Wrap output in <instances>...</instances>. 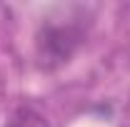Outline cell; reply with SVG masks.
Returning a JSON list of instances; mask_svg holds the SVG:
<instances>
[{
  "label": "cell",
  "mask_w": 130,
  "mask_h": 127,
  "mask_svg": "<svg viewBox=\"0 0 130 127\" xmlns=\"http://www.w3.org/2000/svg\"><path fill=\"white\" fill-rule=\"evenodd\" d=\"M78 45V32L70 28H48L40 35V50L43 55H48L50 60L63 62L70 57V52Z\"/></svg>",
  "instance_id": "6da1fadb"
},
{
  "label": "cell",
  "mask_w": 130,
  "mask_h": 127,
  "mask_svg": "<svg viewBox=\"0 0 130 127\" xmlns=\"http://www.w3.org/2000/svg\"><path fill=\"white\" fill-rule=\"evenodd\" d=\"M8 127H50L45 122V117L40 115V112L35 110H18L13 117H10V122Z\"/></svg>",
  "instance_id": "7a4b0ae2"
},
{
  "label": "cell",
  "mask_w": 130,
  "mask_h": 127,
  "mask_svg": "<svg viewBox=\"0 0 130 127\" xmlns=\"http://www.w3.org/2000/svg\"><path fill=\"white\" fill-rule=\"evenodd\" d=\"M0 87H3V77H0Z\"/></svg>",
  "instance_id": "3957f363"
}]
</instances>
